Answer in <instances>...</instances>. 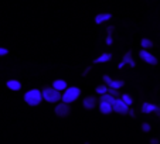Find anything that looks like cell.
<instances>
[{
  "label": "cell",
  "instance_id": "obj_24",
  "mask_svg": "<svg viewBox=\"0 0 160 144\" xmlns=\"http://www.w3.org/2000/svg\"><path fill=\"white\" fill-rule=\"evenodd\" d=\"M89 71H91V66H88V68L85 69V72L82 74V76H87V75H88V72H89Z\"/></svg>",
  "mask_w": 160,
  "mask_h": 144
},
{
  "label": "cell",
  "instance_id": "obj_11",
  "mask_svg": "<svg viewBox=\"0 0 160 144\" xmlns=\"http://www.w3.org/2000/svg\"><path fill=\"white\" fill-rule=\"evenodd\" d=\"M52 88H54L55 90H58V92H65L70 86H68L67 81H64V79H55V81L52 82Z\"/></svg>",
  "mask_w": 160,
  "mask_h": 144
},
{
  "label": "cell",
  "instance_id": "obj_18",
  "mask_svg": "<svg viewBox=\"0 0 160 144\" xmlns=\"http://www.w3.org/2000/svg\"><path fill=\"white\" fill-rule=\"evenodd\" d=\"M108 90H109V88L106 86L105 84H101V85H98L97 88H95V92L98 93V95H106V93H108Z\"/></svg>",
  "mask_w": 160,
  "mask_h": 144
},
{
  "label": "cell",
  "instance_id": "obj_25",
  "mask_svg": "<svg viewBox=\"0 0 160 144\" xmlns=\"http://www.w3.org/2000/svg\"><path fill=\"white\" fill-rule=\"evenodd\" d=\"M129 114H130V117H135L136 114H135V110H133L132 108H130V110H129Z\"/></svg>",
  "mask_w": 160,
  "mask_h": 144
},
{
  "label": "cell",
  "instance_id": "obj_26",
  "mask_svg": "<svg viewBox=\"0 0 160 144\" xmlns=\"http://www.w3.org/2000/svg\"><path fill=\"white\" fill-rule=\"evenodd\" d=\"M150 144H159V140H157V138H152Z\"/></svg>",
  "mask_w": 160,
  "mask_h": 144
},
{
  "label": "cell",
  "instance_id": "obj_13",
  "mask_svg": "<svg viewBox=\"0 0 160 144\" xmlns=\"http://www.w3.org/2000/svg\"><path fill=\"white\" fill-rule=\"evenodd\" d=\"M111 60H112L111 52H102L99 57H97L94 60V64H105V62H109Z\"/></svg>",
  "mask_w": 160,
  "mask_h": 144
},
{
  "label": "cell",
  "instance_id": "obj_1",
  "mask_svg": "<svg viewBox=\"0 0 160 144\" xmlns=\"http://www.w3.org/2000/svg\"><path fill=\"white\" fill-rule=\"evenodd\" d=\"M24 102L28 106H38L42 102V90L30 89L24 93Z\"/></svg>",
  "mask_w": 160,
  "mask_h": 144
},
{
  "label": "cell",
  "instance_id": "obj_16",
  "mask_svg": "<svg viewBox=\"0 0 160 144\" xmlns=\"http://www.w3.org/2000/svg\"><path fill=\"white\" fill-rule=\"evenodd\" d=\"M115 100H116V98H113V96L109 95V93H106V95H102V96L99 98V102H102V103H109V105H112V106H113Z\"/></svg>",
  "mask_w": 160,
  "mask_h": 144
},
{
  "label": "cell",
  "instance_id": "obj_15",
  "mask_svg": "<svg viewBox=\"0 0 160 144\" xmlns=\"http://www.w3.org/2000/svg\"><path fill=\"white\" fill-rule=\"evenodd\" d=\"M98 108H99V112H101L102 114H111L112 112H113V106L109 105V103H102V102H99Z\"/></svg>",
  "mask_w": 160,
  "mask_h": 144
},
{
  "label": "cell",
  "instance_id": "obj_4",
  "mask_svg": "<svg viewBox=\"0 0 160 144\" xmlns=\"http://www.w3.org/2000/svg\"><path fill=\"white\" fill-rule=\"evenodd\" d=\"M102 79H103V84H105L106 86L109 88V89L119 90L125 85V81H122V79H113V78H111L109 75H103Z\"/></svg>",
  "mask_w": 160,
  "mask_h": 144
},
{
  "label": "cell",
  "instance_id": "obj_10",
  "mask_svg": "<svg viewBox=\"0 0 160 144\" xmlns=\"http://www.w3.org/2000/svg\"><path fill=\"white\" fill-rule=\"evenodd\" d=\"M82 106H84V109H87V110H92V109H95L98 106V100L95 96H87V98H84V100H82Z\"/></svg>",
  "mask_w": 160,
  "mask_h": 144
},
{
  "label": "cell",
  "instance_id": "obj_9",
  "mask_svg": "<svg viewBox=\"0 0 160 144\" xmlns=\"http://www.w3.org/2000/svg\"><path fill=\"white\" fill-rule=\"evenodd\" d=\"M142 113H145V114L156 113L157 116L160 117V106L154 105V103H150V102H145L142 105Z\"/></svg>",
  "mask_w": 160,
  "mask_h": 144
},
{
  "label": "cell",
  "instance_id": "obj_21",
  "mask_svg": "<svg viewBox=\"0 0 160 144\" xmlns=\"http://www.w3.org/2000/svg\"><path fill=\"white\" fill-rule=\"evenodd\" d=\"M9 54V50L4 47H0V57H4V55Z\"/></svg>",
  "mask_w": 160,
  "mask_h": 144
},
{
  "label": "cell",
  "instance_id": "obj_8",
  "mask_svg": "<svg viewBox=\"0 0 160 144\" xmlns=\"http://www.w3.org/2000/svg\"><path fill=\"white\" fill-rule=\"evenodd\" d=\"M125 65H129L130 68H135V66H136V62H135V60H133V54H132V51H128L126 54L123 55L122 61L118 64V69H122Z\"/></svg>",
  "mask_w": 160,
  "mask_h": 144
},
{
  "label": "cell",
  "instance_id": "obj_7",
  "mask_svg": "<svg viewBox=\"0 0 160 144\" xmlns=\"http://www.w3.org/2000/svg\"><path fill=\"white\" fill-rule=\"evenodd\" d=\"M54 112L57 116L67 117L71 113V108H70V105H67V103H64V102H60V103H57V106L54 108Z\"/></svg>",
  "mask_w": 160,
  "mask_h": 144
},
{
  "label": "cell",
  "instance_id": "obj_6",
  "mask_svg": "<svg viewBox=\"0 0 160 144\" xmlns=\"http://www.w3.org/2000/svg\"><path fill=\"white\" fill-rule=\"evenodd\" d=\"M139 58L143 62L149 64V65H157V58L152 54L150 51H146V50H140L139 52Z\"/></svg>",
  "mask_w": 160,
  "mask_h": 144
},
{
  "label": "cell",
  "instance_id": "obj_2",
  "mask_svg": "<svg viewBox=\"0 0 160 144\" xmlns=\"http://www.w3.org/2000/svg\"><path fill=\"white\" fill-rule=\"evenodd\" d=\"M42 99L48 103H60V100H62V95L61 92L55 90L54 88H44L42 89Z\"/></svg>",
  "mask_w": 160,
  "mask_h": 144
},
{
  "label": "cell",
  "instance_id": "obj_20",
  "mask_svg": "<svg viewBox=\"0 0 160 144\" xmlns=\"http://www.w3.org/2000/svg\"><path fill=\"white\" fill-rule=\"evenodd\" d=\"M142 132L143 133H149V132H150V124L146 123V122H145V123H142Z\"/></svg>",
  "mask_w": 160,
  "mask_h": 144
},
{
  "label": "cell",
  "instance_id": "obj_12",
  "mask_svg": "<svg viewBox=\"0 0 160 144\" xmlns=\"http://www.w3.org/2000/svg\"><path fill=\"white\" fill-rule=\"evenodd\" d=\"M6 86L9 88L10 90H13V92H18V90L21 89V82L17 81V79H9V81L6 82Z\"/></svg>",
  "mask_w": 160,
  "mask_h": 144
},
{
  "label": "cell",
  "instance_id": "obj_5",
  "mask_svg": "<svg viewBox=\"0 0 160 144\" xmlns=\"http://www.w3.org/2000/svg\"><path fill=\"white\" fill-rule=\"evenodd\" d=\"M129 110H130V106H128L123 100L119 98V99L115 100L113 103V112L118 114H129Z\"/></svg>",
  "mask_w": 160,
  "mask_h": 144
},
{
  "label": "cell",
  "instance_id": "obj_3",
  "mask_svg": "<svg viewBox=\"0 0 160 144\" xmlns=\"http://www.w3.org/2000/svg\"><path fill=\"white\" fill-rule=\"evenodd\" d=\"M79 95H81V89H79V88L70 86L68 89L65 90V92L62 93V100H61V102L67 103V105H70V103L75 102V100L78 99Z\"/></svg>",
  "mask_w": 160,
  "mask_h": 144
},
{
  "label": "cell",
  "instance_id": "obj_23",
  "mask_svg": "<svg viewBox=\"0 0 160 144\" xmlns=\"http://www.w3.org/2000/svg\"><path fill=\"white\" fill-rule=\"evenodd\" d=\"M113 44V38L112 36H106V45H112Z\"/></svg>",
  "mask_w": 160,
  "mask_h": 144
},
{
  "label": "cell",
  "instance_id": "obj_22",
  "mask_svg": "<svg viewBox=\"0 0 160 144\" xmlns=\"http://www.w3.org/2000/svg\"><path fill=\"white\" fill-rule=\"evenodd\" d=\"M113 31H115V27H113V26H108V27H106V33H108V36H112Z\"/></svg>",
  "mask_w": 160,
  "mask_h": 144
},
{
  "label": "cell",
  "instance_id": "obj_27",
  "mask_svg": "<svg viewBox=\"0 0 160 144\" xmlns=\"http://www.w3.org/2000/svg\"><path fill=\"white\" fill-rule=\"evenodd\" d=\"M159 106H160V105H159Z\"/></svg>",
  "mask_w": 160,
  "mask_h": 144
},
{
  "label": "cell",
  "instance_id": "obj_17",
  "mask_svg": "<svg viewBox=\"0 0 160 144\" xmlns=\"http://www.w3.org/2000/svg\"><path fill=\"white\" fill-rule=\"evenodd\" d=\"M140 45H142L143 50H146V51H149L152 47H153V41L149 38H142L140 40Z\"/></svg>",
  "mask_w": 160,
  "mask_h": 144
},
{
  "label": "cell",
  "instance_id": "obj_14",
  "mask_svg": "<svg viewBox=\"0 0 160 144\" xmlns=\"http://www.w3.org/2000/svg\"><path fill=\"white\" fill-rule=\"evenodd\" d=\"M111 18H112L111 13H99V14L95 16V23H97V24H102V23H105V21L111 20Z\"/></svg>",
  "mask_w": 160,
  "mask_h": 144
},
{
  "label": "cell",
  "instance_id": "obj_19",
  "mask_svg": "<svg viewBox=\"0 0 160 144\" xmlns=\"http://www.w3.org/2000/svg\"><path fill=\"white\" fill-rule=\"evenodd\" d=\"M121 99L123 100V102L126 103L128 106H132V105H133V98H132V96L129 95V93H122Z\"/></svg>",
  "mask_w": 160,
  "mask_h": 144
}]
</instances>
